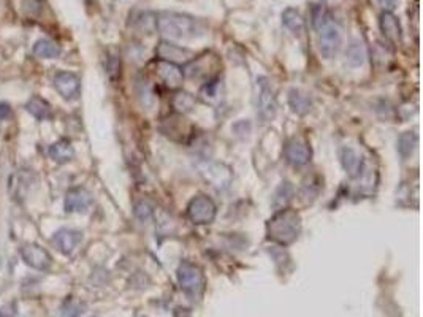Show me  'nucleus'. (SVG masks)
<instances>
[{"mask_svg":"<svg viewBox=\"0 0 423 317\" xmlns=\"http://www.w3.org/2000/svg\"><path fill=\"white\" fill-rule=\"evenodd\" d=\"M155 28L169 40H191L205 34V25L186 13L164 12L155 18Z\"/></svg>","mask_w":423,"mask_h":317,"instance_id":"nucleus-1","label":"nucleus"},{"mask_svg":"<svg viewBox=\"0 0 423 317\" xmlns=\"http://www.w3.org/2000/svg\"><path fill=\"white\" fill-rule=\"evenodd\" d=\"M266 232H268L270 240L281 246H289L300 237L301 217L296 211L284 208V210L276 211V215L268 221Z\"/></svg>","mask_w":423,"mask_h":317,"instance_id":"nucleus-2","label":"nucleus"},{"mask_svg":"<svg viewBox=\"0 0 423 317\" xmlns=\"http://www.w3.org/2000/svg\"><path fill=\"white\" fill-rule=\"evenodd\" d=\"M312 25L317 32V45L321 54L325 59H333L343 46V32L339 25L332 18V14H328L325 19L317 21Z\"/></svg>","mask_w":423,"mask_h":317,"instance_id":"nucleus-3","label":"nucleus"},{"mask_svg":"<svg viewBox=\"0 0 423 317\" xmlns=\"http://www.w3.org/2000/svg\"><path fill=\"white\" fill-rule=\"evenodd\" d=\"M177 284L191 300H200L206 287V279L202 268L192 262H181L177 267Z\"/></svg>","mask_w":423,"mask_h":317,"instance_id":"nucleus-4","label":"nucleus"},{"mask_svg":"<svg viewBox=\"0 0 423 317\" xmlns=\"http://www.w3.org/2000/svg\"><path fill=\"white\" fill-rule=\"evenodd\" d=\"M255 107H257V116L260 121L268 122L274 119L276 113H278V100H276L274 87L271 85L268 78L260 76L257 83H255Z\"/></svg>","mask_w":423,"mask_h":317,"instance_id":"nucleus-5","label":"nucleus"},{"mask_svg":"<svg viewBox=\"0 0 423 317\" xmlns=\"http://www.w3.org/2000/svg\"><path fill=\"white\" fill-rule=\"evenodd\" d=\"M216 204L208 195H197L189 201L187 206V216L197 226L211 224L216 217Z\"/></svg>","mask_w":423,"mask_h":317,"instance_id":"nucleus-6","label":"nucleus"},{"mask_svg":"<svg viewBox=\"0 0 423 317\" xmlns=\"http://www.w3.org/2000/svg\"><path fill=\"white\" fill-rule=\"evenodd\" d=\"M21 257L25 265H29L36 272H48L53 265V257L50 256V252L34 243H28L21 248Z\"/></svg>","mask_w":423,"mask_h":317,"instance_id":"nucleus-7","label":"nucleus"},{"mask_svg":"<svg viewBox=\"0 0 423 317\" xmlns=\"http://www.w3.org/2000/svg\"><path fill=\"white\" fill-rule=\"evenodd\" d=\"M155 54H158L159 61L171 62V64H189L194 61V53L189 48L184 46L171 43L170 40H162L155 48Z\"/></svg>","mask_w":423,"mask_h":317,"instance_id":"nucleus-8","label":"nucleus"},{"mask_svg":"<svg viewBox=\"0 0 423 317\" xmlns=\"http://www.w3.org/2000/svg\"><path fill=\"white\" fill-rule=\"evenodd\" d=\"M34 184H35V175L32 171L28 168L17 170L12 176H10V183H8L10 197H12L14 201H23L25 197L29 195V192L32 189Z\"/></svg>","mask_w":423,"mask_h":317,"instance_id":"nucleus-9","label":"nucleus"},{"mask_svg":"<svg viewBox=\"0 0 423 317\" xmlns=\"http://www.w3.org/2000/svg\"><path fill=\"white\" fill-rule=\"evenodd\" d=\"M54 87L65 100H76L81 91L80 76L72 74V72H59L54 75Z\"/></svg>","mask_w":423,"mask_h":317,"instance_id":"nucleus-10","label":"nucleus"},{"mask_svg":"<svg viewBox=\"0 0 423 317\" xmlns=\"http://www.w3.org/2000/svg\"><path fill=\"white\" fill-rule=\"evenodd\" d=\"M287 162L294 167H305L306 164H310L312 151L305 140L301 138H292L290 142H287L284 149Z\"/></svg>","mask_w":423,"mask_h":317,"instance_id":"nucleus-11","label":"nucleus"},{"mask_svg":"<svg viewBox=\"0 0 423 317\" xmlns=\"http://www.w3.org/2000/svg\"><path fill=\"white\" fill-rule=\"evenodd\" d=\"M83 241V233L73 228H61L53 237H51V244L64 256H70L75 249L80 246Z\"/></svg>","mask_w":423,"mask_h":317,"instance_id":"nucleus-12","label":"nucleus"},{"mask_svg":"<svg viewBox=\"0 0 423 317\" xmlns=\"http://www.w3.org/2000/svg\"><path fill=\"white\" fill-rule=\"evenodd\" d=\"M92 194L85 187H73L65 195L64 208L67 212H85L92 205Z\"/></svg>","mask_w":423,"mask_h":317,"instance_id":"nucleus-13","label":"nucleus"},{"mask_svg":"<svg viewBox=\"0 0 423 317\" xmlns=\"http://www.w3.org/2000/svg\"><path fill=\"white\" fill-rule=\"evenodd\" d=\"M200 173L216 189H226L232 181V173H230L228 167L222 164H206L205 167H200Z\"/></svg>","mask_w":423,"mask_h":317,"instance_id":"nucleus-14","label":"nucleus"},{"mask_svg":"<svg viewBox=\"0 0 423 317\" xmlns=\"http://www.w3.org/2000/svg\"><path fill=\"white\" fill-rule=\"evenodd\" d=\"M339 157H341L343 168L346 170V173L351 176V178H358V176L363 173V170H365L363 159H362V155H360L354 148L344 146L341 149V154H339Z\"/></svg>","mask_w":423,"mask_h":317,"instance_id":"nucleus-15","label":"nucleus"},{"mask_svg":"<svg viewBox=\"0 0 423 317\" xmlns=\"http://www.w3.org/2000/svg\"><path fill=\"white\" fill-rule=\"evenodd\" d=\"M155 72H158L160 80L169 87H173V89L175 87H180L182 85V80H184V74H182L180 65L171 64V62L159 61Z\"/></svg>","mask_w":423,"mask_h":317,"instance_id":"nucleus-16","label":"nucleus"},{"mask_svg":"<svg viewBox=\"0 0 423 317\" xmlns=\"http://www.w3.org/2000/svg\"><path fill=\"white\" fill-rule=\"evenodd\" d=\"M380 30H382L384 37L390 40L391 43H400L401 39H403V30H401L400 19L395 17L393 13L384 12L380 14Z\"/></svg>","mask_w":423,"mask_h":317,"instance_id":"nucleus-17","label":"nucleus"},{"mask_svg":"<svg viewBox=\"0 0 423 317\" xmlns=\"http://www.w3.org/2000/svg\"><path fill=\"white\" fill-rule=\"evenodd\" d=\"M50 157L57 164H67L75 157V148L72 146L69 140H59V142L53 143L48 149Z\"/></svg>","mask_w":423,"mask_h":317,"instance_id":"nucleus-18","label":"nucleus"},{"mask_svg":"<svg viewBox=\"0 0 423 317\" xmlns=\"http://www.w3.org/2000/svg\"><path fill=\"white\" fill-rule=\"evenodd\" d=\"M289 105L292 108V111L299 116H305L311 111L312 102L307 94H305L300 89H290L289 92Z\"/></svg>","mask_w":423,"mask_h":317,"instance_id":"nucleus-19","label":"nucleus"},{"mask_svg":"<svg viewBox=\"0 0 423 317\" xmlns=\"http://www.w3.org/2000/svg\"><path fill=\"white\" fill-rule=\"evenodd\" d=\"M25 110L32 114L34 118L39 119V121H48V119L53 118V110H51L50 103L45 98L36 96L25 103Z\"/></svg>","mask_w":423,"mask_h":317,"instance_id":"nucleus-20","label":"nucleus"},{"mask_svg":"<svg viewBox=\"0 0 423 317\" xmlns=\"http://www.w3.org/2000/svg\"><path fill=\"white\" fill-rule=\"evenodd\" d=\"M282 23L295 35H301L306 29L305 18H303V14L296 8H287L285 12L282 13Z\"/></svg>","mask_w":423,"mask_h":317,"instance_id":"nucleus-21","label":"nucleus"},{"mask_svg":"<svg viewBox=\"0 0 423 317\" xmlns=\"http://www.w3.org/2000/svg\"><path fill=\"white\" fill-rule=\"evenodd\" d=\"M34 54L41 59H56L61 56V46L50 39H41L35 41Z\"/></svg>","mask_w":423,"mask_h":317,"instance_id":"nucleus-22","label":"nucleus"},{"mask_svg":"<svg viewBox=\"0 0 423 317\" xmlns=\"http://www.w3.org/2000/svg\"><path fill=\"white\" fill-rule=\"evenodd\" d=\"M294 194H295L294 186H292L289 181H284V183H282L274 192V197H273L274 210L279 211V210H284V208H287V205H289L292 199H294Z\"/></svg>","mask_w":423,"mask_h":317,"instance_id":"nucleus-23","label":"nucleus"},{"mask_svg":"<svg viewBox=\"0 0 423 317\" xmlns=\"http://www.w3.org/2000/svg\"><path fill=\"white\" fill-rule=\"evenodd\" d=\"M417 143H419V137H417L415 132L401 133L398 142H396V149H398V154L403 159H407L415 151Z\"/></svg>","mask_w":423,"mask_h":317,"instance_id":"nucleus-24","label":"nucleus"},{"mask_svg":"<svg viewBox=\"0 0 423 317\" xmlns=\"http://www.w3.org/2000/svg\"><path fill=\"white\" fill-rule=\"evenodd\" d=\"M346 61L351 67H362L365 64V61H367V50H365L362 41L354 40L352 43L349 45Z\"/></svg>","mask_w":423,"mask_h":317,"instance_id":"nucleus-25","label":"nucleus"},{"mask_svg":"<svg viewBox=\"0 0 423 317\" xmlns=\"http://www.w3.org/2000/svg\"><path fill=\"white\" fill-rule=\"evenodd\" d=\"M85 311H86L85 303H81V301H78L75 298H69L61 305L59 314L61 317H81L85 314Z\"/></svg>","mask_w":423,"mask_h":317,"instance_id":"nucleus-26","label":"nucleus"},{"mask_svg":"<svg viewBox=\"0 0 423 317\" xmlns=\"http://www.w3.org/2000/svg\"><path fill=\"white\" fill-rule=\"evenodd\" d=\"M195 105V98L189 92H177L173 98V107L180 113H189Z\"/></svg>","mask_w":423,"mask_h":317,"instance_id":"nucleus-27","label":"nucleus"},{"mask_svg":"<svg viewBox=\"0 0 423 317\" xmlns=\"http://www.w3.org/2000/svg\"><path fill=\"white\" fill-rule=\"evenodd\" d=\"M133 212H135V217H137L140 222H143V224H144V222L151 221V217H153V215H154V210H153V206H151L149 201L140 200V201H137V204H135Z\"/></svg>","mask_w":423,"mask_h":317,"instance_id":"nucleus-28","label":"nucleus"},{"mask_svg":"<svg viewBox=\"0 0 423 317\" xmlns=\"http://www.w3.org/2000/svg\"><path fill=\"white\" fill-rule=\"evenodd\" d=\"M41 7H43L41 0H24L23 2L24 13L29 14V17H36V14H40Z\"/></svg>","mask_w":423,"mask_h":317,"instance_id":"nucleus-29","label":"nucleus"},{"mask_svg":"<svg viewBox=\"0 0 423 317\" xmlns=\"http://www.w3.org/2000/svg\"><path fill=\"white\" fill-rule=\"evenodd\" d=\"M17 313H18L17 303H8L0 306V317H17Z\"/></svg>","mask_w":423,"mask_h":317,"instance_id":"nucleus-30","label":"nucleus"},{"mask_svg":"<svg viewBox=\"0 0 423 317\" xmlns=\"http://www.w3.org/2000/svg\"><path fill=\"white\" fill-rule=\"evenodd\" d=\"M378 3H379V7L384 10V12L391 13L400 5V0H378Z\"/></svg>","mask_w":423,"mask_h":317,"instance_id":"nucleus-31","label":"nucleus"},{"mask_svg":"<svg viewBox=\"0 0 423 317\" xmlns=\"http://www.w3.org/2000/svg\"><path fill=\"white\" fill-rule=\"evenodd\" d=\"M119 67H121V64H119L118 56H109V57H108V64H107L108 74L111 75V76H113V74H118V72H119Z\"/></svg>","mask_w":423,"mask_h":317,"instance_id":"nucleus-32","label":"nucleus"},{"mask_svg":"<svg viewBox=\"0 0 423 317\" xmlns=\"http://www.w3.org/2000/svg\"><path fill=\"white\" fill-rule=\"evenodd\" d=\"M10 116H12V107L7 102H2L0 103V121H5Z\"/></svg>","mask_w":423,"mask_h":317,"instance_id":"nucleus-33","label":"nucleus"}]
</instances>
